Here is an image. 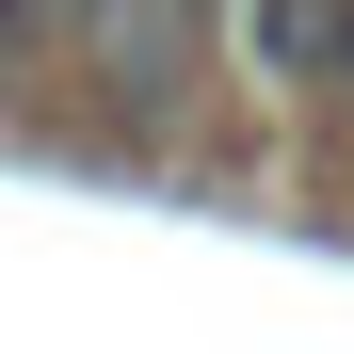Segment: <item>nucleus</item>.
<instances>
[{"mask_svg":"<svg viewBox=\"0 0 354 354\" xmlns=\"http://www.w3.org/2000/svg\"><path fill=\"white\" fill-rule=\"evenodd\" d=\"M242 48L274 97H354V0H242Z\"/></svg>","mask_w":354,"mask_h":354,"instance_id":"1","label":"nucleus"},{"mask_svg":"<svg viewBox=\"0 0 354 354\" xmlns=\"http://www.w3.org/2000/svg\"><path fill=\"white\" fill-rule=\"evenodd\" d=\"M194 17H209V0H65V32H97L113 65H177Z\"/></svg>","mask_w":354,"mask_h":354,"instance_id":"2","label":"nucleus"},{"mask_svg":"<svg viewBox=\"0 0 354 354\" xmlns=\"http://www.w3.org/2000/svg\"><path fill=\"white\" fill-rule=\"evenodd\" d=\"M32 17H65V0H0V65H17V48H32Z\"/></svg>","mask_w":354,"mask_h":354,"instance_id":"3","label":"nucleus"}]
</instances>
